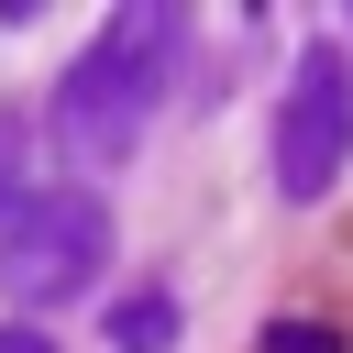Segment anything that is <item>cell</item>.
I'll return each instance as SVG.
<instances>
[{"label":"cell","instance_id":"5b68a950","mask_svg":"<svg viewBox=\"0 0 353 353\" xmlns=\"http://www.w3.org/2000/svg\"><path fill=\"white\" fill-rule=\"evenodd\" d=\"M265 353H342V331H331V320H276Z\"/></svg>","mask_w":353,"mask_h":353},{"label":"cell","instance_id":"6da1fadb","mask_svg":"<svg viewBox=\"0 0 353 353\" xmlns=\"http://www.w3.org/2000/svg\"><path fill=\"white\" fill-rule=\"evenodd\" d=\"M165 77H176V11H121V22L66 66V88H55V143H66L77 165L132 154L143 110L165 99Z\"/></svg>","mask_w":353,"mask_h":353},{"label":"cell","instance_id":"277c9868","mask_svg":"<svg viewBox=\"0 0 353 353\" xmlns=\"http://www.w3.org/2000/svg\"><path fill=\"white\" fill-rule=\"evenodd\" d=\"M110 342H121V353H176V298H165V287L121 298V309H110Z\"/></svg>","mask_w":353,"mask_h":353},{"label":"cell","instance_id":"8992f818","mask_svg":"<svg viewBox=\"0 0 353 353\" xmlns=\"http://www.w3.org/2000/svg\"><path fill=\"white\" fill-rule=\"evenodd\" d=\"M0 353H55V342L44 331H0Z\"/></svg>","mask_w":353,"mask_h":353},{"label":"cell","instance_id":"7a4b0ae2","mask_svg":"<svg viewBox=\"0 0 353 353\" xmlns=\"http://www.w3.org/2000/svg\"><path fill=\"white\" fill-rule=\"evenodd\" d=\"M99 265H110V210H99L88 188H44V199H22L11 232H0V287H11L22 309L77 298Z\"/></svg>","mask_w":353,"mask_h":353},{"label":"cell","instance_id":"3957f363","mask_svg":"<svg viewBox=\"0 0 353 353\" xmlns=\"http://www.w3.org/2000/svg\"><path fill=\"white\" fill-rule=\"evenodd\" d=\"M353 165V55L342 44H298L287 99H276V188L287 199H331Z\"/></svg>","mask_w":353,"mask_h":353}]
</instances>
